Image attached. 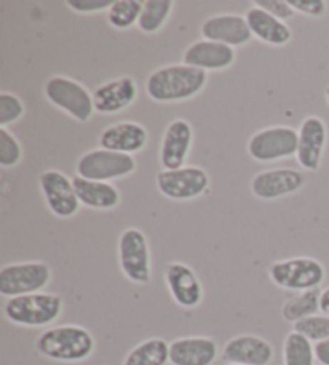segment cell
Wrapping results in <instances>:
<instances>
[{"label": "cell", "instance_id": "cell-1", "mask_svg": "<svg viewBox=\"0 0 329 365\" xmlns=\"http://www.w3.org/2000/svg\"><path fill=\"white\" fill-rule=\"evenodd\" d=\"M207 84V73L198 68L167 65L156 69L147 79V93L157 103L185 102L198 96Z\"/></svg>", "mask_w": 329, "mask_h": 365}, {"label": "cell", "instance_id": "cell-2", "mask_svg": "<svg viewBox=\"0 0 329 365\" xmlns=\"http://www.w3.org/2000/svg\"><path fill=\"white\" fill-rule=\"evenodd\" d=\"M36 349L43 357L58 362H80L92 356L93 335L84 327L60 325L48 329L37 338Z\"/></svg>", "mask_w": 329, "mask_h": 365}, {"label": "cell", "instance_id": "cell-3", "mask_svg": "<svg viewBox=\"0 0 329 365\" xmlns=\"http://www.w3.org/2000/svg\"><path fill=\"white\" fill-rule=\"evenodd\" d=\"M63 311V298L55 293H33L10 298L4 314L11 324L21 327H46L55 322Z\"/></svg>", "mask_w": 329, "mask_h": 365}, {"label": "cell", "instance_id": "cell-4", "mask_svg": "<svg viewBox=\"0 0 329 365\" xmlns=\"http://www.w3.org/2000/svg\"><path fill=\"white\" fill-rule=\"evenodd\" d=\"M47 100L56 108L68 113L79 123H87L92 118L95 106L93 97L78 81L66 76L50 78L43 86Z\"/></svg>", "mask_w": 329, "mask_h": 365}, {"label": "cell", "instance_id": "cell-5", "mask_svg": "<svg viewBox=\"0 0 329 365\" xmlns=\"http://www.w3.org/2000/svg\"><path fill=\"white\" fill-rule=\"evenodd\" d=\"M268 275L276 287L307 292L321 285L325 280V267L313 257H291L271 264Z\"/></svg>", "mask_w": 329, "mask_h": 365}, {"label": "cell", "instance_id": "cell-6", "mask_svg": "<svg viewBox=\"0 0 329 365\" xmlns=\"http://www.w3.org/2000/svg\"><path fill=\"white\" fill-rule=\"evenodd\" d=\"M52 279V269L48 264L16 262L0 269V294L7 298L24 297V294L41 293Z\"/></svg>", "mask_w": 329, "mask_h": 365}, {"label": "cell", "instance_id": "cell-7", "mask_svg": "<svg viewBox=\"0 0 329 365\" xmlns=\"http://www.w3.org/2000/svg\"><path fill=\"white\" fill-rule=\"evenodd\" d=\"M137 161L132 155L110 152V150L97 148L84 153L75 165L78 175L88 180L110 182L127 178L135 173Z\"/></svg>", "mask_w": 329, "mask_h": 365}, {"label": "cell", "instance_id": "cell-8", "mask_svg": "<svg viewBox=\"0 0 329 365\" xmlns=\"http://www.w3.org/2000/svg\"><path fill=\"white\" fill-rule=\"evenodd\" d=\"M119 266L130 282L147 285L151 280V257L147 235L140 229H125L118 242Z\"/></svg>", "mask_w": 329, "mask_h": 365}, {"label": "cell", "instance_id": "cell-9", "mask_svg": "<svg viewBox=\"0 0 329 365\" xmlns=\"http://www.w3.org/2000/svg\"><path fill=\"white\" fill-rule=\"evenodd\" d=\"M299 132L288 125H273L257 130L248 142V153L252 160L270 163L289 158L297 153Z\"/></svg>", "mask_w": 329, "mask_h": 365}, {"label": "cell", "instance_id": "cell-10", "mask_svg": "<svg viewBox=\"0 0 329 365\" xmlns=\"http://www.w3.org/2000/svg\"><path fill=\"white\" fill-rule=\"evenodd\" d=\"M156 187L164 197L170 200H194L206 193L209 188V175L204 169L198 166H183L174 171L162 169L156 174Z\"/></svg>", "mask_w": 329, "mask_h": 365}, {"label": "cell", "instance_id": "cell-11", "mask_svg": "<svg viewBox=\"0 0 329 365\" xmlns=\"http://www.w3.org/2000/svg\"><path fill=\"white\" fill-rule=\"evenodd\" d=\"M39 185L48 210L55 216L68 219L79 211L80 201L75 195L73 179L56 169H48L39 175Z\"/></svg>", "mask_w": 329, "mask_h": 365}, {"label": "cell", "instance_id": "cell-12", "mask_svg": "<svg viewBox=\"0 0 329 365\" xmlns=\"http://www.w3.org/2000/svg\"><path fill=\"white\" fill-rule=\"evenodd\" d=\"M296 158L299 166L308 173L318 171L328 142V128L318 116H308L299 128Z\"/></svg>", "mask_w": 329, "mask_h": 365}, {"label": "cell", "instance_id": "cell-13", "mask_svg": "<svg viewBox=\"0 0 329 365\" xmlns=\"http://www.w3.org/2000/svg\"><path fill=\"white\" fill-rule=\"evenodd\" d=\"M306 185V175L291 168L262 171L251 182V190L258 200L271 201L299 192Z\"/></svg>", "mask_w": 329, "mask_h": 365}, {"label": "cell", "instance_id": "cell-14", "mask_svg": "<svg viewBox=\"0 0 329 365\" xmlns=\"http://www.w3.org/2000/svg\"><path fill=\"white\" fill-rule=\"evenodd\" d=\"M164 280L172 299L180 307L192 309L202 301V285L194 270L183 262H169L164 270Z\"/></svg>", "mask_w": 329, "mask_h": 365}, {"label": "cell", "instance_id": "cell-15", "mask_svg": "<svg viewBox=\"0 0 329 365\" xmlns=\"http://www.w3.org/2000/svg\"><path fill=\"white\" fill-rule=\"evenodd\" d=\"M201 34L204 41L224 43L229 47H239L248 43L252 37L246 16L235 14L214 15L202 23Z\"/></svg>", "mask_w": 329, "mask_h": 365}, {"label": "cell", "instance_id": "cell-16", "mask_svg": "<svg viewBox=\"0 0 329 365\" xmlns=\"http://www.w3.org/2000/svg\"><path fill=\"white\" fill-rule=\"evenodd\" d=\"M193 145V128L185 119H174L166 130L161 142L160 161L162 169L174 171L183 168L187 156Z\"/></svg>", "mask_w": 329, "mask_h": 365}, {"label": "cell", "instance_id": "cell-17", "mask_svg": "<svg viewBox=\"0 0 329 365\" xmlns=\"http://www.w3.org/2000/svg\"><path fill=\"white\" fill-rule=\"evenodd\" d=\"M148 130L135 121H121L108 125L101 132L98 143L100 148L118 153H138L147 147Z\"/></svg>", "mask_w": 329, "mask_h": 365}, {"label": "cell", "instance_id": "cell-18", "mask_svg": "<svg viewBox=\"0 0 329 365\" xmlns=\"http://www.w3.org/2000/svg\"><path fill=\"white\" fill-rule=\"evenodd\" d=\"M137 92V83L130 76L108 81L92 93L95 111L101 115H116L135 102Z\"/></svg>", "mask_w": 329, "mask_h": 365}, {"label": "cell", "instance_id": "cell-19", "mask_svg": "<svg viewBox=\"0 0 329 365\" xmlns=\"http://www.w3.org/2000/svg\"><path fill=\"white\" fill-rule=\"evenodd\" d=\"M235 60V48L212 41H198L183 52V63L201 71H220L230 68Z\"/></svg>", "mask_w": 329, "mask_h": 365}, {"label": "cell", "instance_id": "cell-20", "mask_svg": "<svg viewBox=\"0 0 329 365\" xmlns=\"http://www.w3.org/2000/svg\"><path fill=\"white\" fill-rule=\"evenodd\" d=\"M222 357L238 365H267L273 359V346L261 336L239 335L225 344Z\"/></svg>", "mask_w": 329, "mask_h": 365}, {"label": "cell", "instance_id": "cell-21", "mask_svg": "<svg viewBox=\"0 0 329 365\" xmlns=\"http://www.w3.org/2000/svg\"><path fill=\"white\" fill-rule=\"evenodd\" d=\"M217 354V343L207 336H185L169 344V362L172 365H211Z\"/></svg>", "mask_w": 329, "mask_h": 365}, {"label": "cell", "instance_id": "cell-22", "mask_svg": "<svg viewBox=\"0 0 329 365\" xmlns=\"http://www.w3.org/2000/svg\"><path fill=\"white\" fill-rule=\"evenodd\" d=\"M246 21L249 24L252 36H256L258 41L265 43H270V46L283 47L293 39V31L286 23L271 16L256 5L246 11Z\"/></svg>", "mask_w": 329, "mask_h": 365}, {"label": "cell", "instance_id": "cell-23", "mask_svg": "<svg viewBox=\"0 0 329 365\" xmlns=\"http://www.w3.org/2000/svg\"><path fill=\"white\" fill-rule=\"evenodd\" d=\"M73 184L80 205L92 207V210H113L121 201V193L110 182L88 180L80 175H74Z\"/></svg>", "mask_w": 329, "mask_h": 365}, {"label": "cell", "instance_id": "cell-24", "mask_svg": "<svg viewBox=\"0 0 329 365\" xmlns=\"http://www.w3.org/2000/svg\"><path fill=\"white\" fill-rule=\"evenodd\" d=\"M320 297L321 292L318 288L307 289V292H301L296 297L289 298L286 303L283 304V319L286 322L297 324L301 320L316 316V312L320 311Z\"/></svg>", "mask_w": 329, "mask_h": 365}, {"label": "cell", "instance_id": "cell-25", "mask_svg": "<svg viewBox=\"0 0 329 365\" xmlns=\"http://www.w3.org/2000/svg\"><path fill=\"white\" fill-rule=\"evenodd\" d=\"M167 362L169 344L162 338H150L129 352L124 365H166Z\"/></svg>", "mask_w": 329, "mask_h": 365}, {"label": "cell", "instance_id": "cell-26", "mask_svg": "<svg viewBox=\"0 0 329 365\" xmlns=\"http://www.w3.org/2000/svg\"><path fill=\"white\" fill-rule=\"evenodd\" d=\"M172 0H145L137 26L145 34H155L166 24L170 14H172Z\"/></svg>", "mask_w": 329, "mask_h": 365}, {"label": "cell", "instance_id": "cell-27", "mask_svg": "<svg viewBox=\"0 0 329 365\" xmlns=\"http://www.w3.org/2000/svg\"><path fill=\"white\" fill-rule=\"evenodd\" d=\"M284 365H315V348L312 341L297 331H291L283 346Z\"/></svg>", "mask_w": 329, "mask_h": 365}, {"label": "cell", "instance_id": "cell-28", "mask_svg": "<svg viewBox=\"0 0 329 365\" xmlns=\"http://www.w3.org/2000/svg\"><path fill=\"white\" fill-rule=\"evenodd\" d=\"M143 10L140 0H115L108 10V23L116 29H129L138 24Z\"/></svg>", "mask_w": 329, "mask_h": 365}, {"label": "cell", "instance_id": "cell-29", "mask_svg": "<svg viewBox=\"0 0 329 365\" xmlns=\"http://www.w3.org/2000/svg\"><path fill=\"white\" fill-rule=\"evenodd\" d=\"M21 143L7 128H0V166L14 168L21 161Z\"/></svg>", "mask_w": 329, "mask_h": 365}, {"label": "cell", "instance_id": "cell-30", "mask_svg": "<svg viewBox=\"0 0 329 365\" xmlns=\"http://www.w3.org/2000/svg\"><path fill=\"white\" fill-rule=\"evenodd\" d=\"M294 331L301 333L310 341H325L329 339V316H312L294 324Z\"/></svg>", "mask_w": 329, "mask_h": 365}, {"label": "cell", "instance_id": "cell-31", "mask_svg": "<svg viewBox=\"0 0 329 365\" xmlns=\"http://www.w3.org/2000/svg\"><path fill=\"white\" fill-rule=\"evenodd\" d=\"M24 115V105L20 97L11 92H0V128L16 123Z\"/></svg>", "mask_w": 329, "mask_h": 365}, {"label": "cell", "instance_id": "cell-32", "mask_svg": "<svg viewBox=\"0 0 329 365\" xmlns=\"http://www.w3.org/2000/svg\"><path fill=\"white\" fill-rule=\"evenodd\" d=\"M254 5L281 21L289 20L296 14V10L291 7L289 0H257Z\"/></svg>", "mask_w": 329, "mask_h": 365}, {"label": "cell", "instance_id": "cell-33", "mask_svg": "<svg viewBox=\"0 0 329 365\" xmlns=\"http://www.w3.org/2000/svg\"><path fill=\"white\" fill-rule=\"evenodd\" d=\"M115 0H69L68 5L78 14H97L101 10H110Z\"/></svg>", "mask_w": 329, "mask_h": 365}, {"label": "cell", "instance_id": "cell-34", "mask_svg": "<svg viewBox=\"0 0 329 365\" xmlns=\"http://www.w3.org/2000/svg\"><path fill=\"white\" fill-rule=\"evenodd\" d=\"M291 7L296 11H301L308 16H323L326 14V2L325 0H289Z\"/></svg>", "mask_w": 329, "mask_h": 365}, {"label": "cell", "instance_id": "cell-35", "mask_svg": "<svg viewBox=\"0 0 329 365\" xmlns=\"http://www.w3.org/2000/svg\"><path fill=\"white\" fill-rule=\"evenodd\" d=\"M315 357L321 365H329V339L316 343L315 346Z\"/></svg>", "mask_w": 329, "mask_h": 365}, {"label": "cell", "instance_id": "cell-36", "mask_svg": "<svg viewBox=\"0 0 329 365\" xmlns=\"http://www.w3.org/2000/svg\"><path fill=\"white\" fill-rule=\"evenodd\" d=\"M320 311L325 312L326 316H329V287L326 289H323L321 297H320Z\"/></svg>", "mask_w": 329, "mask_h": 365}, {"label": "cell", "instance_id": "cell-37", "mask_svg": "<svg viewBox=\"0 0 329 365\" xmlns=\"http://www.w3.org/2000/svg\"><path fill=\"white\" fill-rule=\"evenodd\" d=\"M326 102H328V105H329V87L326 89Z\"/></svg>", "mask_w": 329, "mask_h": 365}, {"label": "cell", "instance_id": "cell-38", "mask_svg": "<svg viewBox=\"0 0 329 365\" xmlns=\"http://www.w3.org/2000/svg\"><path fill=\"white\" fill-rule=\"evenodd\" d=\"M230 365H238V364H230Z\"/></svg>", "mask_w": 329, "mask_h": 365}]
</instances>
